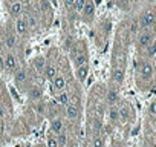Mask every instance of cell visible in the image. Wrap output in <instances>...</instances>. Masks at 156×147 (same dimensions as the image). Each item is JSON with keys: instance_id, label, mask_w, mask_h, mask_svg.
Here are the masks:
<instances>
[{"instance_id": "obj_1", "label": "cell", "mask_w": 156, "mask_h": 147, "mask_svg": "<svg viewBox=\"0 0 156 147\" xmlns=\"http://www.w3.org/2000/svg\"><path fill=\"white\" fill-rule=\"evenodd\" d=\"M138 72H139V75L144 78V80H151L153 78V64L148 61V60H144L139 63V67H138Z\"/></svg>"}, {"instance_id": "obj_2", "label": "cell", "mask_w": 156, "mask_h": 147, "mask_svg": "<svg viewBox=\"0 0 156 147\" xmlns=\"http://www.w3.org/2000/svg\"><path fill=\"white\" fill-rule=\"evenodd\" d=\"M153 25H154V13L151 9L144 11L142 16H141V19H139V26L142 29H151Z\"/></svg>"}, {"instance_id": "obj_3", "label": "cell", "mask_w": 156, "mask_h": 147, "mask_svg": "<svg viewBox=\"0 0 156 147\" xmlns=\"http://www.w3.org/2000/svg\"><path fill=\"white\" fill-rule=\"evenodd\" d=\"M3 64H5V69H8L9 72H14L17 70V66H19V61L14 55L12 51H8L3 54Z\"/></svg>"}, {"instance_id": "obj_4", "label": "cell", "mask_w": 156, "mask_h": 147, "mask_svg": "<svg viewBox=\"0 0 156 147\" xmlns=\"http://www.w3.org/2000/svg\"><path fill=\"white\" fill-rule=\"evenodd\" d=\"M154 41V37H153V32L150 31V29H144L139 35H138V46L139 48H142V49H145L150 43H153Z\"/></svg>"}, {"instance_id": "obj_5", "label": "cell", "mask_w": 156, "mask_h": 147, "mask_svg": "<svg viewBox=\"0 0 156 147\" xmlns=\"http://www.w3.org/2000/svg\"><path fill=\"white\" fill-rule=\"evenodd\" d=\"M14 32L17 35H26L29 32V28H28V23L25 20V17H17L16 22H14Z\"/></svg>"}, {"instance_id": "obj_6", "label": "cell", "mask_w": 156, "mask_h": 147, "mask_svg": "<svg viewBox=\"0 0 156 147\" xmlns=\"http://www.w3.org/2000/svg\"><path fill=\"white\" fill-rule=\"evenodd\" d=\"M14 83L19 89H22L23 86L28 84V74L25 69H17L14 70Z\"/></svg>"}, {"instance_id": "obj_7", "label": "cell", "mask_w": 156, "mask_h": 147, "mask_svg": "<svg viewBox=\"0 0 156 147\" xmlns=\"http://www.w3.org/2000/svg\"><path fill=\"white\" fill-rule=\"evenodd\" d=\"M81 16L87 22H92L94 20V17H95V5H94L92 0H86V3L83 6V11H81Z\"/></svg>"}, {"instance_id": "obj_8", "label": "cell", "mask_w": 156, "mask_h": 147, "mask_svg": "<svg viewBox=\"0 0 156 147\" xmlns=\"http://www.w3.org/2000/svg\"><path fill=\"white\" fill-rule=\"evenodd\" d=\"M51 83H52V91L55 94H58V92L66 89V80H64V77L61 75V74H57V75L52 78Z\"/></svg>"}, {"instance_id": "obj_9", "label": "cell", "mask_w": 156, "mask_h": 147, "mask_svg": "<svg viewBox=\"0 0 156 147\" xmlns=\"http://www.w3.org/2000/svg\"><path fill=\"white\" fill-rule=\"evenodd\" d=\"M3 45L6 49H14L17 46V34L12 31H8L6 34H3Z\"/></svg>"}, {"instance_id": "obj_10", "label": "cell", "mask_w": 156, "mask_h": 147, "mask_svg": "<svg viewBox=\"0 0 156 147\" xmlns=\"http://www.w3.org/2000/svg\"><path fill=\"white\" fill-rule=\"evenodd\" d=\"M28 98L32 100V101H40L43 98V89L40 86H37V84L31 86L28 89Z\"/></svg>"}, {"instance_id": "obj_11", "label": "cell", "mask_w": 156, "mask_h": 147, "mask_svg": "<svg viewBox=\"0 0 156 147\" xmlns=\"http://www.w3.org/2000/svg\"><path fill=\"white\" fill-rule=\"evenodd\" d=\"M64 113H66V117H67V120H70V121H76L78 118H80V110L76 109V106H73V104H66V107H64Z\"/></svg>"}, {"instance_id": "obj_12", "label": "cell", "mask_w": 156, "mask_h": 147, "mask_svg": "<svg viewBox=\"0 0 156 147\" xmlns=\"http://www.w3.org/2000/svg\"><path fill=\"white\" fill-rule=\"evenodd\" d=\"M87 75H89V66H87V63L76 67V70H75V77H76V80L80 81V83H84L86 78H87Z\"/></svg>"}, {"instance_id": "obj_13", "label": "cell", "mask_w": 156, "mask_h": 147, "mask_svg": "<svg viewBox=\"0 0 156 147\" xmlns=\"http://www.w3.org/2000/svg\"><path fill=\"white\" fill-rule=\"evenodd\" d=\"M22 13H23V3L20 2V0H16V2H12L11 6H9V16L14 17V19H17V17L22 16Z\"/></svg>"}, {"instance_id": "obj_14", "label": "cell", "mask_w": 156, "mask_h": 147, "mask_svg": "<svg viewBox=\"0 0 156 147\" xmlns=\"http://www.w3.org/2000/svg\"><path fill=\"white\" fill-rule=\"evenodd\" d=\"M46 64H48V63H46V58H44L43 55H37V57L32 60V67H34L38 74H43Z\"/></svg>"}, {"instance_id": "obj_15", "label": "cell", "mask_w": 156, "mask_h": 147, "mask_svg": "<svg viewBox=\"0 0 156 147\" xmlns=\"http://www.w3.org/2000/svg\"><path fill=\"white\" fill-rule=\"evenodd\" d=\"M106 101H107V104L115 106V104L119 101V94H118V91H116V89H113V88L107 89V94H106Z\"/></svg>"}, {"instance_id": "obj_16", "label": "cell", "mask_w": 156, "mask_h": 147, "mask_svg": "<svg viewBox=\"0 0 156 147\" xmlns=\"http://www.w3.org/2000/svg\"><path fill=\"white\" fill-rule=\"evenodd\" d=\"M58 74V69L54 66V64H46V67H44V70H43V75H44V78L46 80H49V81H52V78Z\"/></svg>"}, {"instance_id": "obj_17", "label": "cell", "mask_w": 156, "mask_h": 147, "mask_svg": "<svg viewBox=\"0 0 156 147\" xmlns=\"http://www.w3.org/2000/svg\"><path fill=\"white\" fill-rule=\"evenodd\" d=\"M124 80V69L122 67H115L112 72V81L115 84H121Z\"/></svg>"}, {"instance_id": "obj_18", "label": "cell", "mask_w": 156, "mask_h": 147, "mask_svg": "<svg viewBox=\"0 0 156 147\" xmlns=\"http://www.w3.org/2000/svg\"><path fill=\"white\" fill-rule=\"evenodd\" d=\"M51 130H52L55 135H58L60 132H63V130H64V123H63V120L54 118V120L51 121Z\"/></svg>"}, {"instance_id": "obj_19", "label": "cell", "mask_w": 156, "mask_h": 147, "mask_svg": "<svg viewBox=\"0 0 156 147\" xmlns=\"http://www.w3.org/2000/svg\"><path fill=\"white\" fill-rule=\"evenodd\" d=\"M69 94H67V91L64 89V91H61V92H58V94H55V101L58 103V104H63V106H66L67 103H69Z\"/></svg>"}, {"instance_id": "obj_20", "label": "cell", "mask_w": 156, "mask_h": 147, "mask_svg": "<svg viewBox=\"0 0 156 147\" xmlns=\"http://www.w3.org/2000/svg\"><path fill=\"white\" fill-rule=\"evenodd\" d=\"M87 63V54L86 52H78L73 58V64L78 67V66H81V64H86Z\"/></svg>"}, {"instance_id": "obj_21", "label": "cell", "mask_w": 156, "mask_h": 147, "mask_svg": "<svg viewBox=\"0 0 156 147\" xmlns=\"http://www.w3.org/2000/svg\"><path fill=\"white\" fill-rule=\"evenodd\" d=\"M57 142H58V147H67L69 136H67V133H66L64 130L58 133V136H57Z\"/></svg>"}, {"instance_id": "obj_22", "label": "cell", "mask_w": 156, "mask_h": 147, "mask_svg": "<svg viewBox=\"0 0 156 147\" xmlns=\"http://www.w3.org/2000/svg\"><path fill=\"white\" fill-rule=\"evenodd\" d=\"M109 120H110V123H113V124H116V123H119V112H118V107H112L110 110H109Z\"/></svg>"}, {"instance_id": "obj_23", "label": "cell", "mask_w": 156, "mask_h": 147, "mask_svg": "<svg viewBox=\"0 0 156 147\" xmlns=\"http://www.w3.org/2000/svg\"><path fill=\"white\" fill-rule=\"evenodd\" d=\"M144 51H145L147 58H148V60H153V58H154V54H156V45H154V41H153V43H150Z\"/></svg>"}, {"instance_id": "obj_24", "label": "cell", "mask_w": 156, "mask_h": 147, "mask_svg": "<svg viewBox=\"0 0 156 147\" xmlns=\"http://www.w3.org/2000/svg\"><path fill=\"white\" fill-rule=\"evenodd\" d=\"M92 145L94 147H104V139L100 133H95L94 138H92Z\"/></svg>"}, {"instance_id": "obj_25", "label": "cell", "mask_w": 156, "mask_h": 147, "mask_svg": "<svg viewBox=\"0 0 156 147\" xmlns=\"http://www.w3.org/2000/svg\"><path fill=\"white\" fill-rule=\"evenodd\" d=\"M129 110H130V107H129L127 104H122L121 107H118L119 118H122V120H127V118H129Z\"/></svg>"}, {"instance_id": "obj_26", "label": "cell", "mask_w": 156, "mask_h": 147, "mask_svg": "<svg viewBox=\"0 0 156 147\" xmlns=\"http://www.w3.org/2000/svg\"><path fill=\"white\" fill-rule=\"evenodd\" d=\"M25 20H26V23H28V28H29V29H34V28H37V25H38V22H37V19H35L34 16H28Z\"/></svg>"}, {"instance_id": "obj_27", "label": "cell", "mask_w": 156, "mask_h": 147, "mask_svg": "<svg viewBox=\"0 0 156 147\" xmlns=\"http://www.w3.org/2000/svg\"><path fill=\"white\" fill-rule=\"evenodd\" d=\"M148 115H150L151 120L156 118V101H154V100H153V101L150 103V106H148Z\"/></svg>"}, {"instance_id": "obj_28", "label": "cell", "mask_w": 156, "mask_h": 147, "mask_svg": "<svg viewBox=\"0 0 156 147\" xmlns=\"http://www.w3.org/2000/svg\"><path fill=\"white\" fill-rule=\"evenodd\" d=\"M84 3H86V0H75V8H73V9H75L78 14H81Z\"/></svg>"}, {"instance_id": "obj_29", "label": "cell", "mask_w": 156, "mask_h": 147, "mask_svg": "<svg viewBox=\"0 0 156 147\" xmlns=\"http://www.w3.org/2000/svg\"><path fill=\"white\" fill-rule=\"evenodd\" d=\"M63 3H64V8H66V11H73V8H75V0H63Z\"/></svg>"}, {"instance_id": "obj_30", "label": "cell", "mask_w": 156, "mask_h": 147, "mask_svg": "<svg viewBox=\"0 0 156 147\" xmlns=\"http://www.w3.org/2000/svg\"><path fill=\"white\" fill-rule=\"evenodd\" d=\"M116 5H118L121 9H129V6H130V0H116Z\"/></svg>"}, {"instance_id": "obj_31", "label": "cell", "mask_w": 156, "mask_h": 147, "mask_svg": "<svg viewBox=\"0 0 156 147\" xmlns=\"http://www.w3.org/2000/svg\"><path fill=\"white\" fill-rule=\"evenodd\" d=\"M48 147H58V142H57L55 136H49L48 138Z\"/></svg>"}, {"instance_id": "obj_32", "label": "cell", "mask_w": 156, "mask_h": 147, "mask_svg": "<svg viewBox=\"0 0 156 147\" xmlns=\"http://www.w3.org/2000/svg\"><path fill=\"white\" fill-rule=\"evenodd\" d=\"M5 49H6V48H5V45H3V40L0 38V55L5 54Z\"/></svg>"}, {"instance_id": "obj_33", "label": "cell", "mask_w": 156, "mask_h": 147, "mask_svg": "<svg viewBox=\"0 0 156 147\" xmlns=\"http://www.w3.org/2000/svg\"><path fill=\"white\" fill-rule=\"evenodd\" d=\"M44 109H46L44 104H38V106H37V110H38V113H41V115L44 113Z\"/></svg>"}, {"instance_id": "obj_34", "label": "cell", "mask_w": 156, "mask_h": 147, "mask_svg": "<svg viewBox=\"0 0 156 147\" xmlns=\"http://www.w3.org/2000/svg\"><path fill=\"white\" fill-rule=\"evenodd\" d=\"M72 41H73V38H72V37H69V38L66 40V48H67V49H69V46H72Z\"/></svg>"}, {"instance_id": "obj_35", "label": "cell", "mask_w": 156, "mask_h": 147, "mask_svg": "<svg viewBox=\"0 0 156 147\" xmlns=\"http://www.w3.org/2000/svg\"><path fill=\"white\" fill-rule=\"evenodd\" d=\"M5 117V107L2 106V104H0V120H2Z\"/></svg>"}, {"instance_id": "obj_36", "label": "cell", "mask_w": 156, "mask_h": 147, "mask_svg": "<svg viewBox=\"0 0 156 147\" xmlns=\"http://www.w3.org/2000/svg\"><path fill=\"white\" fill-rule=\"evenodd\" d=\"M0 69H5V64H3V55H0Z\"/></svg>"}, {"instance_id": "obj_37", "label": "cell", "mask_w": 156, "mask_h": 147, "mask_svg": "<svg viewBox=\"0 0 156 147\" xmlns=\"http://www.w3.org/2000/svg\"><path fill=\"white\" fill-rule=\"evenodd\" d=\"M3 89H5V84H3V81H2V80H0V95H2Z\"/></svg>"}, {"instance_id": "obj_38", "label": "cell", "mask_w": 156, "mask_h": 147, "mask_svg": "<svg viewBox=\"0 0 156 147\" xmlns=\"http://www.w3.org/2000/svg\"><path fill=\"white\" fill-rule=\"evenodd\" d=\"M3 37V31H2V28H0V38Z\"/></svg>"}, {"instance_id": "obj_39", "label": "cell", "mask_w": 156, "mask_h": 147, "mask_svg": "<svg viewBox=\"0 0 156 147\" xmlns=\"http://www.w3.org/2000/svg\"><path fill=\"white\" fill-rule=\"evenodd\" d=\"M148 2H150L151 5H154V3H156V0H148Z\"/></svg>"}, {"instance_id": "obj_40", "label": "cell", "mask_w": 156, "mask_h": 147, "mask_svg": "<svg viewBox=\"0 0 156 147\" xmlns=\"http://www.w3.org/2000/svg\"><path fill=\"white\" fill-rule=\"evenodd\" d=\"M12 2H16V0H12Z\"/></svg>"}]
</instances>
